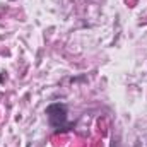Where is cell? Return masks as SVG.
<instances>
[{"label":"cell","mask_w":147,"mask_h":147,"mask_svg":"<svg viewBox=\"0 0 147 147\" xmlns=\"http://www.w3.org/2000/svg\"><path fill=\"white\" fill-rule=\"evenodd\" d=\"M48 115H50V121H51L55 127H58V125L65 120V108L60 106V105H53V106L48 108Z\"/></svg>","instance_id":"cell-1"},{"label":"cell","mask_w":147,"mask_h":147,"mask_svg":"<svg viewBox=\"0 0 147 147\" xmlns=\"http://www.w3.org/2000/svg\"><path fill=\"white\" fill-rule=\"evenodd\" d=\"M0 82H2V75H0Z\"/></svg>","instance_id":"cell-2"}]
</instances>
